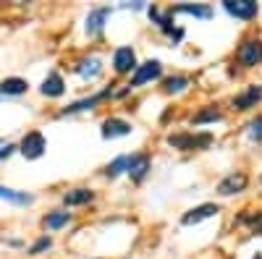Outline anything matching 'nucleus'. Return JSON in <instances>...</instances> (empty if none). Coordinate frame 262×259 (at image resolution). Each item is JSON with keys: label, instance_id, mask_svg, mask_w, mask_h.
I'll use <instances>...</instances> for the list:
<instances>
[{"label": "nucleus", "instance_id": "f257e3e1", "mask_svg": "<svg viewBox=\"0 0 262 259\" xmlns=\"http://www.w3.org/2000/svg\"><path fill=\"white\" fill-rule=\"evenodd\" d=\"M45 147H48L45 136H42L39 131H29L24 139H21L18 152L24 155L27 160H37V157H42V155H45Z\"/></svg>", "mask_w": 262, "mask_h": 259}, {"label": "nucleus", "instance_id": "4be33fe9", "mask_svg": "<svg viewBox=\"0 0 262 259\" xmlns=\"http://www.w3.org/2000/svg\"><path fill=\"white\" fill-rule=\"evenodd\" d=\"M123 170H128V157L123 155V157H116L111 165L105 168V176H111V178H116V176H121Z\"/></svg>", "mask_w": 262, "mask_h": 259}, {"label": "nucleus", "instance_id": "f03ea898", "mask_svg": "<svg viewBox=\"0 0 262 259\" xmlns=\"http://www.w3.org/2000/svg\"><path fill=\"white\" fill-rule=\"evenodd\" d=\"M160 74H163L160 60H147V63H142V66L134 68V76H131L128 86H131V89H134V86H142V84H147L152 79H160Z\"/></svg>", "mask_w": 262, "mask_h": 259}, {"label": "nucleus", "instance_id": "ddd939ff", "mask_svg": "<svg viewBox=\"0 0 262 259\" xmlns=\"http://www.w3.org/2000/svg\"><path fill=\"white\" fill-rule=\"evenodd\" d=\"M107 97H113V95H111V89H105V92H100V95H95V97H90V100H79V102L69 105V107H66V110H63L60 115H69V113H81V110H92V107H95L97 102H102V100H107Z\"/></svg>", "mask_w": 262, "mask_h": 259}, {"label": "nucleus", "instance_id": "aec40b11", "mask_svg": "<svg viewBox=\"0 0 262 259\" xmlns=\"http://www.w3.org/2000/svg\"><path fill=\"white\" fill-rule=\"evenodd\" d=\"M186 86H189V79H186V76H170V79L163 81L165 95H179V92L186 89Z\"/></svg>", "mask_w": 262, "mask_h": 259}, {"label": "nucleus", "instance_id": "1a4fd4ad", "mask_svg": "<svg viewBox=\"0 0 262 259\" xmlns=\"http://www.w3.org/2000/svg\"><path fill=\"white\" fill-rule=\"evenodd\" d=\"M107 16H111V8H107V6L90 11V16H86V34H90V37L100 34L102 27H105V21H107Z\"/></svg>", "mask_w": 262, "mask_h": 259}, {"label": "nucleus", "instance_id": "423d86ee", "mask_svg": "<svg viewBox=\"0 0 262 259\" xmlns=\"http://www.w3.org/2000/svg\"><path fill=\"white\" fill-rule=\"evenodd\" d=\"M247 183H249V178L244 176V173H231V176H226L221 183H217V194H223V197H231V194L244 191Z\"/></svg>", "mask_w": 262, "mask_h": 259}, {"label": "nucleus", "instance_id": "393cba45", "mask_svg": "<svg viewBox=\"0 0 262 259\" xmlns=\"http://www.w3.org/2000/svg\"><path fill=\"white\" fill-rule=\"evenodd\" d=\"M249 134H252L254 139H262V115L254 118V121L249 123Z\"/></svg>", "mask_w": 262, "mask_h": 259}, {"label": "nucleus", "instance_id": "7ed1b4c3", "mask_svg": "<svg viewBox=\"0 0 262 259\" xmlns=\"http://www.w3.org/2000/svg\"><path fill=\"white\" fill-rule=\"evenodd\" d=\"M236 58H238L242 66H257V63H262V42L259 39H247L244 45L238 48Z\"/></svg>", "mask_w": 262, "mask_h": 259}, {"label": "nucleus", "instance_id": "6ab92c4d", "mask_svg": "<svg viewBox=\"0 0 262 259\" xmlns=\"http://www.w3.org/2000/svg\"><path fill=\"white\" fill-rule=\"evenodd\" d=\"M0 199L13 202V204H32V202H34L29 194H24V191H13V189H6V186H0Z\"/></svg>", "mask_w": 262, "mask_h": 259}, {"label": "nucleus", "instance_id": "bb28decb", "mask_svg": "<svg viewBox=\"0 0 262 259\" xmlns=\"http://www.w3.org/2000/svg\"><path fill=\"white\" fill-rule=\"evenodd\" d=\"M13 149H16L13 144H6V147H0V160H8V157L13 155Z\"/></svg>", "mask_w": 262, "mask_h": 259}, {"label": "nucleus", "instance_id": "6e6552de", "mask_svg": "<svg viewBox=\"0 0 262 259\" xmlns=\"http://www.w3.org/2000/svg\"><path fill=\"white\" fill-rule=\"evenodd\" d=\"M259 100H262V86L252 84V86H247L242 95L233 97V107H236V110H249V107H254Z\"/></svg>", "mask_w": 262, "mask_h": 259}, {"label": "nucleus", "instance_id": "a211bd4d", "mask_svg": "<svg viewBox=\"0 0 262 259\" xmlns=\"http://www.w3.org/2000/svg\"><path fill=\"white\" fill-rule=\"evenodd\" d=\"M71 218H74V215L71 212H50L48 215V218H45V228L48 230H58V228H63V225H69L71 223Z\"/></svg>", "mask_w": 262, "mask_h": 259}, {"label": "nucleus", "instance_id": "dca6fc26", "mask_svg": "<svg viewBox=\"0 0 262 259\" xmlns=\"http://www.w3.org/2000/svg\"><path fill=\"white\" fill-rule=\"evenodd\" d=\"M27 89H29V84H27L24 79H16V76L0 81V95H11V97H16V95H24Z\"/></svg>", "mask_w": 262, "mask_h": 259}, {"label": "nucleus", "instance_id": "a878e982", "mask_svg": "<svg viewBox=\"0 0 262 259\" xmlns=\"http://www.w3.org/2000/svg\"><path fill=\"white\" fill-rule=\"evenodd\" d=\"M244 223H252V225H254V230H257V233H262V212H259V215H254V218H244Z\"/></svg>", "mask_w": 262, "mask_h": 259}, {"label": "nucleus", "instance_id": "f8f14e48", "mask_svg": "<svg viewBox=\"0 0 262 259\" xmlns=\"http://www.w3.org/2000/svg\"><path fill=\"white\" fill-rule=\"evenodd\" d=\"M149 155H134V157H128V176L134 178V181H142L147 173H149Z\"/></svg>", "mask_w": 262, "mask_h": 259}, {"label": "nucleus", "instance_id": "20e7f679", "mask_svg": "<svg viewBox=\"0 0 262 259\" xmlns=\"http://www.w3.org/2000/svg\"><path fill=\"white\" fill-rule=\"evenodd\" d=\"M226 11L231 13V16H236V18H254L257 16V11H259V6L254 3V0H226Z\"/></svg>", "mask_w": 262, "mask_h": 259}, {"label": "nucleus", "instance_id": "39448f33", "mask_svg": "<svg viewBox=\"0 0 262 259\" xmlns=\"http://www.w3.org/2000/svg\"><path fill=\"white\" fill-rule=\"evenodd\" d=\"M113 68H116V74H131V71H134L137 68L134 50H131V48H118L113 53Z\"/></svg>", "mask_w": 262, "mask_h": 259}, {"label": "nucleus", "instance_id": "cd10ccee", "mask_svg": "<svg viewBox=\"0 0 262 259\" xmlns=\"http://www.w3.org/2000/svg\"><path fill=\"white\" fill-rule=\"evenodd\" d=\"M254 259H262V254H257V256H254Z\"/></svg>", "mask_w": 262, "mask_h": 259}, {"label": "nucleus", "instance_id": "0eeeda50", "mask_svg": "<svg viewBox=\"0 0 262 259\" xmlns=\"http://www.w3.org/2000/svg\"><path fill=\"white\" fill-rule=\"evenodd\" d=\"M168 144L176 149H196V147H207L210 144V134L194 136V134H179V136H168Z\"/></svg>", "mask_w": 262, "mask_h": 259}, {"label": "nucleus", "instance_id": "412c9836", "mask_svg": "<svg viewBox=\"0 0 262 259\" xmlns=\"http://www.w3.org/2000/svg\"><path fill=\"white\" fill-rule=\"evenodd\" d=\"M173 13H189V16L210 18V16H212V8H210V6H189V3H184V6H176V8H173Z\"/></svg>", "mask_w": 262, "mask_h": 259}, {"label": "nucleus", "instance_id": "b1692460", "mask_svg": "<svg viewBox=\"0 0 262 259\" xmlns=\"http://www.w3.org/2000/svg\"><path fill=\"white\" fill-rule=\"evenodd\" d=\"M50 246H53V241L48 239V236H42V239L32 246V251H29V254H39V251H45V249H50Z\"/></svg>", "mask_w": 262, "mask_h": 259}, {"label": "nucleus", "instance_id": "2eb2a0df", "mask_svg": "<svg viewBox=\"0 0 262 259\" xmlns=\"http://www.w3.org/2000/svg\"><path fill=\"white\" fill-rule=\"evenodd\" d=\"M66 92V84H63V79H60V74H48V79L42 81V95L45 97H60Z\"/></svg>", "mask_w": 262, "mask_h": 259}, {"label": "nucleus", "instance_id": "9d476101", "mask_svg": "<svg viewBox=\"0 0 262 259\" xmlns=\"http://www.w3.org/2000/svg\"><path fill=\"white\" fill-rule=\"evenodd\" d=\"M131 134V123L121 121V118H107L102 123V136L105 139H118V136H128Z\"/></svg>", "mask_w": 262, "mask_h": 259}, {"label": "nucleus", "instance_id": "5701e85b", "mask_svg": "<svg viewBox=\"0 0 262 259\" xmlns=\"http://www.w3.org/2000/svg\"><path fill=\"white\" fill-rule=\"evenodd\" d=\"M221 118H223V115L217 113L215 107H210V110H202L200 115H194L191 123H194V126H202V123H215V121H221Z\"/></svg>", "mask_w": 262, "mask_h": 259}, {"label": "nucleus", "instance_id": "4468645a", "mask_svg": "<svg viewBox=\"0 0 262 259\" xmlns=\"http://www.w3.org/2000/svg\"><path fill=\"white\" fill-rule=\"evenodd\" d=\"M95 199V191L92 189H71L63 194V202L69 207H79V204H90Z\"/></svg>", "mask_w": 262, "mask_h": 259}, {"label": "nucleus", "instance_id": "9b49d317", "mask_svg": "<svg viewBox=\"0 0 262 259\" xmlns=\"http://www.w3.org/2000/svg\"><path fill=\"white\" fill-rule=\"evenodd\" d=\"M212 215H217V204H200V207L189 209L184 218H181V223H184V225H194V223H200V220L212 218Z\"/></svg>", "mask_w": 262, "mask_h": 259}, {"label": "nucleus", "instance_id": "f3484780", "mask_svg": "<svg viewBox=\"0 0 262 259\" xmlns=\"http://www.w3.org/2000/svg\"><path fill=\"white\" fill-rule=\"evenodd\" d=\"M102 71V63L97 60V58H90V60H81L79 66H76V74L81 76V79H95L97 74Z\"/></svg>", "mask_w": 262, "mask_h": 259}]
</instances>
